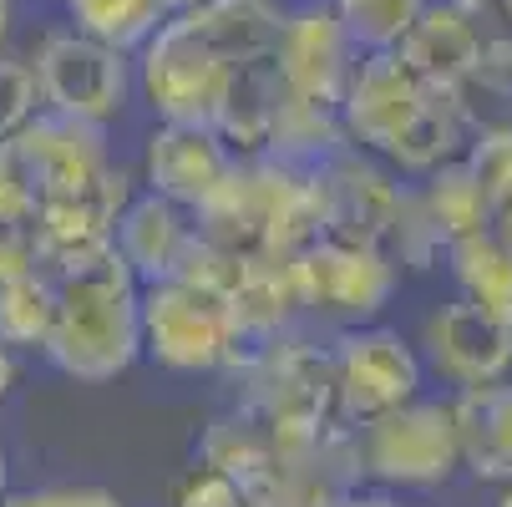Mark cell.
Listing matches in <instances>:
<instances>
[{
    "label": "cell",
    "instance_id": "484cf974",
    "mask_svg": "<svg viewBox=\"0 0 512 507\" xmlns=\"http://www.w3.org/2000/svg\"><path fill=\"white\" fill-rule=\"evenodd\" d=\"M467 168H472V178H477V188H482V198H487V213L492 208H502L507 198H512V122L507 127H482V132H472V142H467ZM492 224V219H487Z\"/></svg>",
    "mask_w": 512,
    "mask_h": 507
},
{
    "label": "cell",
    "instance_id": "1f68e13d",
    "mask_svg": "<svg viewBox=\"0 0 512 507\" xmlns=\"http://www.w3.org/2000/svg\"><path fill=\"white\" fill-rule=\"evenodd\" d=\"M11 381H16V366H11V355H6V345H0V396L11 391Z\"/></svg>",
    "mask_w": 512,
    "mask_h": 507
},
{
    "label": "cell",
    "instance_id": "7a4b0ae2",
    "mask_svg": "<svg viewBox=\"0 0 512 507\" xmlns=\"http://www.w3.org/2000/svg\"><path fill=\"white\" fill-rule=\"evenodd\" d=\"M193 229L208 244L244 259L249 254L300 259L320 239L310 168L284 163L274 153H234L224 183L193 208Z\"/></svg>",
    "mask_w": 512,
    "mask_h": 507
},
{
    "label": "cell",
    "instance_id": "9c48e42d",
    "mask_svg": "<svg viewBox=\"0 0 512 507\" xmlns=\"http://www.w3.org/2000/svg\"><path fill=\"white\" fill-rule=\"evenodd\" d=\"M330 360H335L340 421H371V416H381L421 391V360L396 330L345 325Z\"/></svg>",
    "mask_w": 512,
    "mask_h": 507
},
{
    "label": "cell",
    "instance_id": "d590c367",
    "mask_svg": "<svg viewBox=\"0 0 512 507\" xmlns=\"http://www.w3.org/2000/svg\"><path fill=\"white\" fill-rule=\"evenodd\" d=\"M497 507H512V482H507V492H502V502Z\"/></svg>",
    "mask_w": 512,
    "mask_h": 507
},
{
    "label": "cell",
    "instance_id": "d6986e66",
    "mask_svg": "<svg viewBox=\"0 0 512 507\" xmlns=\"http://www.w3.org/2000/svg\"><path fill=\"white\" fill-rule=\"evenodd\" d=\"M279 107H284V82H279L274 51H264V56L244 61L229 77L224 102H218V112H213V132L224 137L234 153H264Z\"/></svg>",
    "mask_w": 512,
    "mask_h": 507
},
{
    "label": "cell",
    "instance_id": "ffe728a7",
    "mask_svg": "<svg viewBox=\"0 0 512 507\" xmlns=\"http://www.w3.org/2000/svg\"><path fill=\"white\" fill-rule=\"evenodd\" d=\"M467 142H472V122H467V107H462V87H431L426 107L411 117V127L386 153L406 173H431V168L462 158Z\"/></svg>",
    "mask_w": 512,
    "mask_h": 507
},
{
    "label": "cell",
    "instance_id": "d6a6232c",
    "mask_svg": "<svg viewBox=\"0 0 512 507\" xmlns=\"http://www.w3.org/2000/svg\"><path fill=\"white\" fill-rule=\"evenodd\" d=\"M11 21H16V0H0V46L11 36Z\"/></svg>",
    "mask_w": 512,
    "mask_h": 507
},
{
    "label": "cell",
    "instance_id": "7c38bea8",
    "mask_svg": "<svg viewBox=\"0 0 512 507\" xmlns=\"http://www.w3.org/2000/svg\"><path fill=\"white\" fill-rule=\"evenodd\" d=\"M310 188H315V213H320L325 239H350V244L386 249L401 183H391L355 148H340V153H330L325 163L310 168Z\"/></svg>",
    "mask_w": 512,
    "mask_h": 507
},
{
    "label": "cell",
    "instance_id": "9a60e30c",
    "mask_svg": "<svg viewBox=\"0 0 512 507\" xmlns=\"http://www.w3.org/2000/svg\"><path fill=\"white\" fill-rule=\"evenodd\" d=\"M229 168H234V148L213 127L163 122L148 137V183H153V193L183 203L188 213L224 183Z\"/></svg>",
    "mask_w": 512,
    "mask_h": 507
},
{
    "label": "cell",
    "instance_id": "3957f363",
    "mask_svg": "<svg viewBox=\"0 0 512 507\" xmlns=\"http://www.w3.org/2000/svg\"><path fill=\"white\" fill-rule=\"evenodd\" d=\"M142 284L112 249L97 264L56 279L46 355L77 381H112L142 355Z\"/></svg>",
    "mask_w": 512,
    "mask_h": 507
},
{
    "label": "cell",
    "instance_id": "4fadbf2b",
    "mask_svg": "<svg viewBox=\"0 0 512 507\" xmlns=\"http://www.w3.org/2000/svg\"><path fill=\"white\" fill-rule=\"evenodd\" d=\"M426 97H431V87L396 56V46L391 51H365L350 66V82H345V97H340L345 137L360 142V148L386 153L411 127V117L426 107Z\"/></svg>",
    "mask_w": 512,
    "mask_h": 507
},
{
    "label": "cell",
    "instance_id": "52a82bcc",
    "mask_svg": "<svg viewBox=\"0 0 512 507\" xmlns=\"http://www.w3.org/2000/svg\"><path fill=\"white\" fill-rule=\"evenodd\" d=\"M295 289L300 310H315L330 325H360L371 320L396 289V259L376 244H350V239H315L295 259Z\"/></svg>",
    "mask_w": 512,
    "mask_h": 507
},
{
    "label": "cell",
    "instance_id": "4dcf8cb0",
    "mask_svg": "<svg viewBox=\"0 0 512 507\" xmlns=\"http://www.w3.org/2000/svg\"><path fill=\"white\" fill-rule=\"evenodd\" d=\"M487 234H492V239H497V244L512 254V198H507L502 208H492V224H487Z\"/></svg>",
    "mask_w": 512,
    "mask_h": 507
},
{
    "label": "cell",
    "instance_id": "e0dca14e",
    "mask_svg": "<svg viewBox=\"0 0 512 507\" xmlns=\"http://www.w3.org/2000/svg\"><path fill=\"white\" fill-rule=\"evenodd\" d=\"M112 239H117V254L127 259V269L137 274V284H153V279L173 274L183 244L193 239V213L163 193H142V198H127Z\"/></svg>",
    "mask_w": 512,
    "mask_h": 507
},
{
    "label": "cell",
    "instance_id": "5b68a950",
    "mask_svg": "<svg viewBox=\"0 0 512 507\" xmlns=\"http://www.w3.org/2000/svg\"><path fill=\"white\" fill-rule=\"evenodd\" d=\"M360 472L401 487H436L462 467V442H457V416L442 401H401L371 421H360Z\"/></svg>",
    "mask_w": 512,
    "mask_h": 507
},
{
    "label": "cell",
    "instance_id": "277c9868",
    "mask_svg": "<svg viewBox=\"0 0 512 507\" xmlns=\"http://www.w3.org/2000/svg\"><path fill=\"white\" fill-rule=\"evenodd\" d=\"M142 350L173 371H213L229 366L239 350L234 305L193 279H153L142 284Z\"/></svg>",
    "mask_w": 512,
    "mask_h": 507
},
{
    "label": "cell",
    "instance_id": "83f0119b",
    "mask_svg": "<svg viewBox=\"0 0 512 507\" xmlns=\"http://www.w3.org/2000/svg\"><path fill=\"white\" fill-rule=\"evenodd\" d=\"M36 213V188L26 178V168L16 163L11 142H0V224H16Z\"/></svg>",
    "mask_w": 512,
    "mask_h": 507
},
{
    "label": "cell",
    "instance_id": "f1b7e54d",
    "mask_svg": "<svg viewBox=\"0 0 512 507\" xmlns=\"http://www.w3.org/2000/svg\"><path fill=\"white\" fill-rule=\"evenodd\" d=\"M0 507H122L102 487H41V492H0Z\"/></svg>",
    "mask_w": 512,
    "mask_h": 507
},
{
    "label": "cell",
    "instance_id": "8d00e7d4",
    "mask_svg": "<svg viewBox=\"0 0 512 507\" xmlns=\"http://www.w3.org/2000/svg\"><path fill=\"white\" fill-rule=\"evenodd\" d=\"M0 492H6V457H0Z\"/></svg>",
    "mask_w": 512,
    "mask_h": 507
},
{
    "label": "cell",
    "instance_id": "44dd1931",
    "mask_svg": "<svg viewBox=\"0 0 512 507\" xmlns=\"http://www.w3.org/2000/svg\"><path fill=\"white\" fill-rule=\"evenodd\" d=\"M416 198H421V213H426L431 234L442 239V249H452V244L467 239V234H482L487 219H492L487 198H482V188H477V178H472V168H467V158H452V163H442V168L421 173Z\"/></svg>",
    "mask_w": 512,
    "mask_h": 507
},
{
    "label": "cell",
    "instance_id": "8992f818",
    "mask_svg": "<svg viewBox=\"0 0 512 507\" xmlns=\"http://www.w3.org/2000/svg\"><path fill=\"white\" fill-rule=\"evenodd\" d=\"M132 198V178L122 168H107L97 183L77 188V193H56V198H36L31 213V239H36V264L46 274H77L87 264H97L102 254L117 249V219Z\"/></svg>",
    "mask_w": 512,
    "mask_h": 507
},
{
    "label": "cell",
    "instance_id": "7402d4cb",
    "mask_svg": "<svg viewBox=\"0 0 512 507\" xmlns=\"http://www.w3.org/2000/svg\"><path fill=\"white\" fill-rule=\"evenodd\" d=\"M447 264L462 284V300H472L477 310H487L497 325L512 330V254L482 229L457 239L447 249Z\"/></svg>",
    "mask_w": 512,
    "mask_h": 507
},
{
    "label": "cell",
    "instance_id": "6da1fadb",
    "mask_svg": "<svg viewBox=\"0 0 512 507\" xmlns=\"http://www.w3.org/2000/svg\"><path fill=\"white\" fill-rule=\"evenodd\" d=\"M279 21L274 0H193L142 41V92L163 122L213 127L229 77L274 51Z\"/></svg>",
    "mask_w": 512,
    "mask_h": 507
},
{
    "label": "cell",
    "instance_id": "74e56055",
    "mask_svg": "<svg viewBox=\"0 0 512 507\" xmlns=\"http://www.w3.org/2000/svg\"><path fill=\"white\" fill-rule=\"evenodd\" d=\"M507 11H512V0H507Z\"/></svg>",
    "mask_w": 512,
    "mask_h": 507
},
{
    "label": "cell",
    "instance_id": "ac0fdd59",
    "mask_svg": "<svg viewBox=\"0 0 512 507\" xmlns=\"http://www.w3.org/2000/svg\"><path fill=\"white\" fill-rule=\"evenodd\" d=\"M452 416H457L462 462L482 482H512V386L502 381L462 386Z\"/></svg>",
    "mask_w": 512,
    "mask_h": 507
},
{
    "label": "cell",
    "instance_id": "30bf717a",
    "mask_svg": "<svg viewBox=\"0 0 512 507\" xmlns=\"http://www.w3.org/2000/svg\"><path fill=\"white\" fill-rule=\"evenodd\" d=\"M355 46L335 16L330 0H315V6H300L279 21V36H274V66H279V82L295 102H310V107H335L340 112V97H345V82H350V61Z\"/></svg>",
    "mask_w": 512,
    "mask_h": 507
},
{
    "label": "cell",
    "instance_id": "ba28073f",
    "mask_svg": "<svg viewBox=\"0 0 512 507\" xmlns=\"http://www.w3.org/2000/svg\"><path fill=\"white\" fill-rule=\"evenodd\" d=\"M36 87L41 102L56 112L87 117V122H112L127 102V51L87 36V31H51L36 51Z\"/></svg>",
    "mask_w": 512,
    "mask_h": 507
},
{
    "label": "cell",
    "instance_id": "2e32d148",
    "mask_svg": "<svg viewBox=\"0 0 512 507\" xmlns=\"http://www.w3.org/2000/svg\"><path fill=\"white\" fill-rule=\"evenodd\" d=\"M396 56L426 87H467L482 71L477 36H472L467 16L457 11V0H426L411 31L396 41Z\"/></svg>",
    "mask_w": 512,
    "mask_h": 507
},
{
    "label": "cell",
    "instance_id": "f546056e",
    "mask_svg": "<svg viewBox=\"0 0 512 507\" xmlns=\"http://www.w3.org/2000/svg\"><path fill=\"white\" fill-rule=\"evenodd\" d=\"M183 507H249V497H244V487H239L229 472L203 467V472L183 487Z\"/></svg>",
    "mask_w": 512,
    "mask_h": 507
},
{
    "label": "cell",
    "instance_id": "e575fe53",
    "mask_svg": "<svg viewBox=\"0 0 512 507\" xmlns=\"http://www.w3.org/2000/svg\"><path fill=\"white\" fill-rule=\"evenodd\" d=\"M163 6H168V11H183V6H193V0H163Z\"/></svg>",
    "mask_w": 512,
    "mask_h": 507
},
{
    "label": "cell",
    "instance_id": "8fae6325",
    "mask_svg": "<svg viewBox=\"0 0 512 507\" xmlns=\"http://www.w3.org/2000/svg\"><path fill=\"white\" fill-rule=\"evenodd\" d=\"M11 142L16 163L26 168L36 198H56V193H77L87 183H97L112 163H107V127L71 117V112H31Z\"/></svg>",
    "mask_w": 512,
    "mask_h": 507
},
{
    "label": "cell",
    "instance_id": "cb8c5ba5",
    "mask_svg": "<svg viewBox=\"0 0 512 507\" xmlns=\"http://www.w3.org/2000/svg\"><path fill=\"white\" fill-rule=\"evenodd\" d=\"M56 315V274L31 269L0 284V345H46Z\"/></svg>",
    "mask_w": 512,
    "mask_h": 507
},
{
    "label": "cell",
    "instance_id": "836d02e7",
    "mask_svg": "<svg viewBox=\"0 0 512 507\" xmlns=\"http://www.w3.org/2000/svg\"><path fill=\"white\" fill-rule=\"evenodd\" d=\"M340 507H391V502L386 497H345Z\"/></svg>",
    "mask_w": 512,
    "mask_h": 507
},
{
    "label": "cell",
    "instance_id": "5bb4252c",
    "mask_svg": "<svg viewBox=\"0 0 512 507\" xmlns=\"http://www.w3.org/2000/svg\"><path fill=\"white\" fill-rule=\"evenodd\" d=\"M431 366L457 386H482V381H502V371L512 366V330L497 325L487 310H477L472 300L442 305L426 320L421 335Z\"/></svg>",
    "mask_w": 512,
    "mask_h": 507
},
{
    "label": "cell",
    "instance_id": "4316f807",
    "mask_svg": "<svg viewBox=\"0 0 512 507\" xmlns=\"http://www.w3.org/2000/svg\"><path fill=\"white\" fill-rule=\"evenodd\" d=\"M41 87H36V71L26 61H6L0 56V142L16 137V127L36 112Z\"/></svg>",
    "mask_w": 512,
    "mask_h": 507
},
{
    "label": "cell",
    "instance_id": "d4e9b609",
    "mask_svg": "<svg viewBox=\"0 0 512 507\" xmlns=\"http://www.w3.org/2000/svg\"><path fill=\"white\" fill-rule=\"evenodd\" d=\"M421 6L426 0H335V16L355 51H391L411 31Z\"/></svg>",
    "mask_w": 512,
    "mask_h": 507
},
{
    "label": "cell",
    "instance_id": "603a6c76",
    "mask_svg": "<svg viewBox=\"0 0 512 507\" xmlns=\"http://www.w3.org/2000/svg\"><path fill=\"white\" fill-rule=\"evenodd\" d=\"M71 21H77V31L117 46V51H132L148 41L173 11L163 6V0H66Z\"/></svg>",
    "mask_w": 512,
    "mask_h": 507
}]
</instances>
